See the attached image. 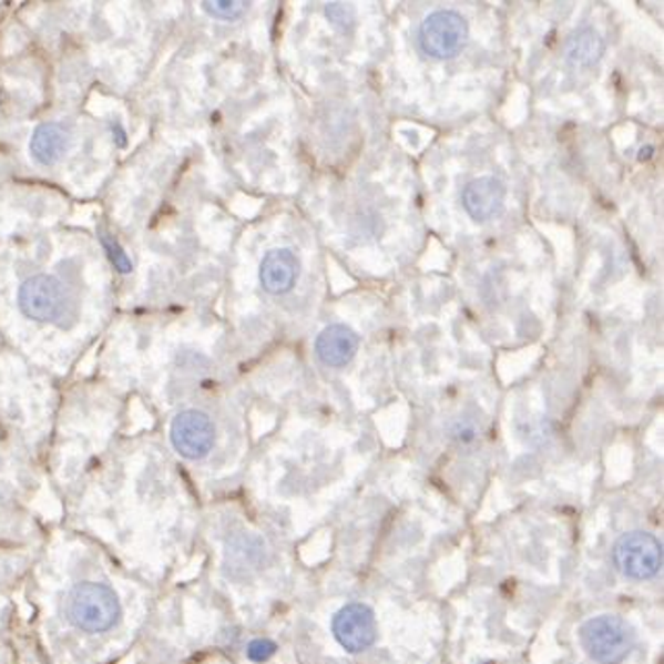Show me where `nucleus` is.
Wrapping results in <instances>:
<instances>
[{
    "label": "nucleus",
    "instance_id": "nucleus-14",
    "mask_svg": "<svg viewBox=\"0 0 664 664\" xmlns=\"http://www.w3.org/2000/svg\"><path fill=\"white\" fill-rule=\"evenodd\" d=\"M325 16H327V21H329L336 30L344 31V33H348V31H353V28H355L356 11L353 4H346V2H329V4L325 7Z\"/></svg>",
    "mask_w": 664,
    "mask_h": 664
},
{
    "label": "nucleus",
    "instance_id": "nucleus-5",
    "mask_svg": "<svg viewBox=\"0 0 664 664\" xmlns=\"http://www.w3.org/2000/svg\"><path fill=\"white\" fill-rule=\"evenodd\" d=\"M19 309L33 321H57L67 309V294L54 276H33L19 288Z\"/></svg>",
    "mask_w": 664,
    "mask_h": 664
},
{
    "label": "nucleus",
    "instance_id": "nucleus-6",
    "mask_svg": "<svg viewBox=\"0 0 664 664\" xmlns=\"http://www.w3.org/2000/svg\"><path fill=\"white\" fill-rule=\"evenodd\" d=\"M171 439L174 449L186 460H202L216 441L214 422L200 410H185L172 420Z\"/></svg>",
    "mask_w": 664,
    "mask_h": 664
},
{
    "label": "nucleus",
    "instance_id": "nucleus-7",
    "mask_svg": "<svg viewBox=\"0 0 664 664\" xmlns=\"http://www.w3.org/2000/svg\"><path fill=\"white\" fill-rule=\"evenodd\" d=\"M331 630L341 648L358 654L371 648L377 640V621L367 604L353 603L341 606L336 613Z\"/></svg>",
    "mask_w": 664,
    "mask_h": 664
},
{
    "label": "nucleus",
    "instance_id": "nucleus-15",
    "mask_svg": "<svg viewBox=\"0 0 664 664\" xmlns=\"http://www.w3.org/2000/svg\"><path fill=\"white\" fill-rule=\"evenodd\" d=\"M100 241L109 253L110 262L114 265V269H119L121 274H131L133 272V262L129 259V255L124 253V248L114 241V236H110L104 231H100Z\"/></svg>",
    "mask_w": 664,
    "mask_h": 664
},
{
    "label": "nucleus",
    "instance_id": "nucleus-9",
    "mask_svg": "<svg viewBox=\"0 0 664 664\" xmlns=\"http://www.w3.org/2000/svg\"><path fill=\"white\" fill-rule=\"evenodd\" d=\"M300 274V263L290 248H274L263 257L259 279L263 290L269 294L290 293Z\"/></svg>",
    "mask_w": 664,
    "mask_h": 664
},
{
    "label": "nucleus",
    "instance_id": "nucleus-3",
    "mask_svg": "<svg viewBox=\"0 0 664 664\" xmlns=\"http://www.w3.org/2000/svg\"><path fill=\"white\" fill-rule=\"evenodd\" d=\"M619 572L630 580H650L663 570V544L648 532H630L613 549Z\"/></svg>",
    "mask_w": 664,
    "mask_h": 664
},
{
    "label": "nucleus",
    "instance_id": "nucleus-10",
    "mask_svg": "<svg viewBox=\"0 0 664 664\" xmlns=\"http://www.w3.org/2000/svg\"><path fill=\"white\" fill-rule=\"evenodd\" d=\"M358 350V336L348 325H329L319 334L315 353L327 367H346Z\"/></svg>",
    "mask_w": 664,
    "mask_h": 664
},
{
    "label": "nucleus",
    "instance_id": "nucleus-13",
    "mask_svg": "<svg viewBox=\"0 0 664 664\" xmlns=\"http://www.w3.org/2000/svg\"><path fill=\"white\" fill-rule=\"evenodd\" d=\"M202 9L214 19L232 21L247 11V2L245 0H205L202 2Z\"/></svg>",
    "mask_w": 664,
    "mask_h": 664
},
{
    "label": "nucleus",
    "instance_id": "nucleus-8",
    "mask_svg": "<svg viewBox=\"0 0 664 664\" xmlns=\"http://www.w3.org/2000/svg\"><path fill=\"white\" fill-rule=\"evenodd\" d=\"M462 203L468 216L474 222H489L499 216L505 203V186L494 176H480L468 183L462 193Z\"/></svg>",
    "mask_w": 664,
    "mask_h": 664
},
{
    "label": "nucleus",
    "instance_id": "nucleus-4",
    "mask_svg": "<svg viewBox=\"0 0 664 664\" xmlns=\"http://www.w3.org/2000/svg\"><path fill=\"white\" fill-rule=\"evenodd\" d=\"M468 40V23L456 11H435L420 25V48L433 59L456 57Z\"/></svg>",
    "mask_w": 664,
    "mask_h": 664
},
{
    "label": "nucleus",
    "instance_id": "nucleus-12",
    "mask_svg": "<svg viewBox=\"0 0 664 664\" xmlns=\"http://www.w3.org/2000/svg\"><path fill=\"white\" fill-rule=\"evenodd\" d=\"M565 54L573 67H594L603 59L604 40L599 31L592 30V28H582V30L573 31L570 35Z\"/></svg>",
    "mask_w": 664,
    "mask_h": 664
},
{
    "label": "nucleus",
    "instance_id": "nucleus-1",
    "mask_svg": "<svg viewBox=\"0 0 664 664\" xmlns=\"http://www.w3.org/2000/svg\"><path fill=\"white\" fill-rule=\"evenodd\" d=\"M580 640L588 656L601 664L623 663L635 644L632 627L615 615H601L586 621L580 630Z\"/></svg>",
    "mask_w": 664,
    "mask_h": 664
},
{
    "label": "nucleus",
    "instance_id": "nucleus-16",
    "mask_svg": "<svg viewBox=\"0 0 664 664\" xmlns=\"http://www.w3.org/2000/svg\"><path fill=\"white\" fill-rule=\"evenodd\" d=\"M247 654L253 663H265L276 654V644L272 640H255L251 642Z\"/></svg>",
    "mask_w": 664,
    "mask_h": 664
},
{
    "label": "nucleus",
    "instance_id": "nucleus-2",
    "mask_svg": "<svg viewBox=\"0 0 664 664\" xmlns=\"http://www.w3.org/2000/svg\"><path fill=\"white\" fill-rule=\"evenodd\" d=\"M69 613L73 623L85 632H106L121 615L116 594L104 584L85 582L73 590Z\"/></svg>",
    "mask_w": 664,
    "mask_h": 664
},
{
    "label": "nucleus",
    "instance_id": "nucleus-11",
    "mask_svg": "<svg viewBox=\"0 0 664 664\" xmlns=\"http://www.w3.org/2000/svg\"><path fill=\"white\" fill-rule=\"evenodd\" d=\"M69 137L64 133L61 124L44 123L40 124L30 141L31 157L42 164V166H52L61 160L62 154L67 152Z\"/></svg>",
    "mask_w": 664,
    "mask_h": 664
}]
</instances>
